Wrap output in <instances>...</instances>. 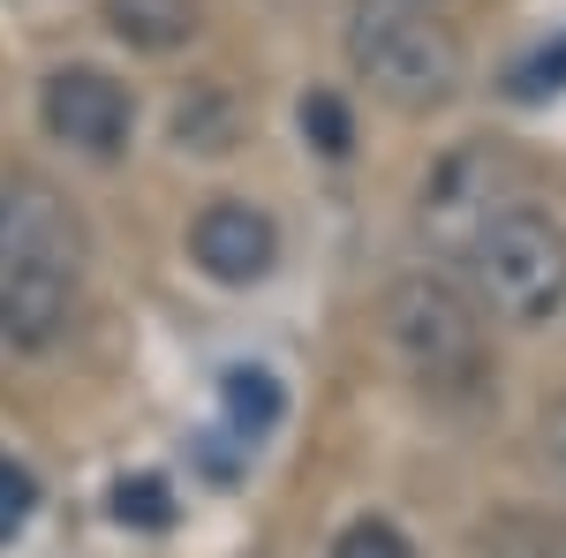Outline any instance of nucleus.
Instances as JSON below:
<instances>
[{"instance_id":"obj_1","label":"nucleus","mask_w":566,"mask_h":558,"mask_svg":"<svg viewBox=\"0 0 566 558\" xmlns=\"http://www.w3.org/2000/svg\"><path fill=\"white\" fill-rule=\"evenodd\" d=\"M340 53H348L355 84H370V98L392 106V114H408V122L453 106L461 84H469L461 31L438 8H416V0H355Z\"/></svg>"},{"instance_id":"obj_2","label":"nucleus","mask_w":566,"mask_h":558,"mask_svg":"<svg viewBox=\"0 0 566 558\" xmlns=\"http://www.w3.org/2000/svg\"><path fill=\"white\" fill-rule=\"evenodd\" d=\"M378 325H386L392 355L431 392H461L483 378V295H469L461 280H446V272L392 280Z\"/></svg>"},{"instance_id":"obj_3","label":"nucleus","mask_w":566,"mask_h":558,"mask_svg":"<svg viewBox=\"0 0 566 558\" xmlns=\"http://www.w3.org/2000/svg\"><path fill=\"white\" fill-rule=\"evenodd\" d=\"M469 272H476V295L491 317L506 325H552L566 309V219H552L544 204H514V212L491 219L476 250H469Z\"/></svg>"},{"instance_id":"obj_4","label":"nucleus","mask_w":566,"mask_h":558,"mask_svg":"<svg viewBox=\"0 0 566 558\" xmlns=\"http://www.w3.org/2000/svg\"><path fill=\"white\" fill-rule=\"evenodd\" d=\"M522 189H528V173L506 144H453L431 167V181H423V212H416L423 219V242L438 257L469 264V250L491 234V219L522 204Z\"/></svg>"},{"instance_id":"obj_5","label":"nucleus","mask_w":566,"mask_h":558,"mask_svg":"<svg viewBox=\"0 0 566 558\" xmlns=\"http://www.w3.org/2000/svg\"><path fill=\"white\" fill-rule=\"evenodd\" d=\"M39 129L61 144V151H76V159H122L136 136V98L122 76H106V69H91V61H69V69H53L39 84Z\"/></svg>"},{"instance_id":"obj_6","label":"nucleus","mask_w":566,"mask_h":558,"mask_svg":"<svg viewBox=\"0 0 566 558\" xmlns=\"http://www.w3.org/2000/svg\"><path fill=\"white\" fill-rule=\"evenodd\" d=\"M189 264L212 287H258L280 264V219L264 204H250V197H212L189 219Z\"/></svg>"},{"instance_id":"obj_7","label":"nucleus","mask_w":566,"mask_h":558,"mask_svg":"<svg viewBox=\"0 0 566 558\" xmlns=\"http://www.w3.org/2000/svg\"><path fill=\"white\" fill-rule=\"evenodd\" d=\"M76 317V264L15 250L0 264V347L15 355H45Z\"/></svg>"},{"instance_id":"obj_8","label":"nucleus","mask_w":566,"mask_h":558,"mask_svg":"<svg viewBox=\"0 0 566 558\" xmlns=\"http://www.w3.org/2000/svg\"><path fill=\"white\" fill-rule=\"evenodd\" d=\"M98 23L144 61H175L205 31V0H98Z\"/></svg>"},{"instance_id":"obj_9","label":"nucleus","mask_w":566,"mask_h":558,"mask_svg":"<svg viewBox=\"0 0 566 558\" xmlns=\"http://www.w3.org/2000/svg\"><path fill=\"white\" fill-rule=\"evenodd\" d=\"M167 136H175V151H189V159H227V151L242 144V106H234V91L227 84H189L175 98Z\"/></svg>"},{"instance_id":"obj_10","label":"nucleus","mask_w":566,"mask_h":558,"mask_svg":"<svg viewBox=\"0 0 566 558\" xmlns=\"http://www.w3.org/2000/svg\"><path fill=\"white\" fill-rule=\"evenodd\" d=\"M219 408H227L234 438H250V445H258L264 430L287 415V392H280V378H272L264 362H234V370L219 378Z\"/></svg>"},{"instance_id":"obj_11","label":"nucleus","mask_w":566,"mask_h":558,"mask_svg":"<svg viewBox=\"0 0 566 558\" xmlns=\"http://www.w3.org/2000/svg\"><path fill=\"white\" fill-rule=\"evenodd\" d=\"M303 136H310L317 159H348V151H355L348 98H340V91H310V98H303Z\"/></svg>"},{"instance_id":"obj_12","label":"nucleus","mask_w":566,"mask_h":558,"mask_svg":"<svg viewBox=\"0 0 566 558\" xmlns=\"http://www.w3.org/2000/svg\"><path fill=\"white\" fill-rule=\"evenodd\" d=\"M333 558H423V551L408 544V528H400V520L363 514V520H348V528L333 536Z\"/></svg>"},{"instance_id":"obj_13","label":"nucleus","mask_w":566,"mask_h":558,"mask_svg":"<svg viewBox=\"0 0 566 558\" xmlns=\"http://www.w3.org/2000/svg\"><path fill=\"white\" fill-rule=\"evenodd\" d=\"M114 520H136V528H167L175 520V498L159 475H136V483H114Z\"/></svg>"},{"instance_id":"obj_14","label":"nucleus","mask_w":566,"mask_h":558,"mask_svg":"<svg viewBox=\"0 0 566 558\" xmlns=\"http://www.w3.org/2000/svg\"><path fill=\"white\" fill-rule=\"evenodd\" d=\"M544 91H566V45H559V53L544 45L522 76H514V98H544Z\"/></svg>"},{"instance_id":"obj_15","label":"nucleus","mask_w":566,"mask_h":558,"mask_svg":"<svg viewBox=\"0 0 566 558\" xmlns=\"http://www.w3.org/2000/svg\"><path fill=\"white\" fill-rule=\"evenodd\" d=\"M31 498H39V483H31V475H23L15 461H8V453H0V520L15 528V520L31 514Z\"/></svg>"},{"instance_id":"obj_16","label":"nucleus","mask_w":566,"mask_h":558,"mask_svg":"<svg viewBox=\"0 0 566 558\" xmlns=\"http://www.w3.org/2000/svg\"><path fill=\"white\" fill-rule=\"evenodd\" d=\"M536 453H544V468L566 483V400L544 408V423H536Z\"/></svg>"},{"instance_id":"obj_17","label":"nucleus","mask_w":566,"mask_h":558,"mask_svg":"<svg viewBox=\"0 0 566 558\" xmlns=\"http://www.w3.org/2000/svg\"><path fill=\"white\" fill-rule=\"evenodd\" d=\"M15 257V189H0V264Z\"/></svg>"},{"instance_id":"obj_18","label":"nucleus","mask_w":566,"mask_h":558,"mask_svg":"<svg viewBox=\"0 0 566 558\" xmlns=\"http://www.w3.org/2000/svg\"><path fill=\"white\" fill-rule=\"evenodd\" d=\"M416 8H446V0H416Z\"/></svg>"}]
</instances>
